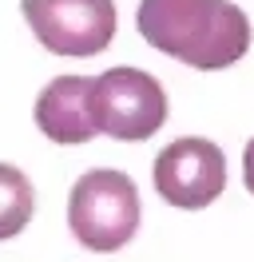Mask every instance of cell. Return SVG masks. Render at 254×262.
Masks as SVG:
<instances>
[{
    "label": "cell",
    "instance_id": "obj_2",
    "mask_svg": "<svg viewBox=\"0 0 254 262\" xmlns=\"http://www.w3.org/2000/svg\"><path fill=\"white\" fill-rule=\"evenodd\" d=\"M139 191L131 175L111 167H95L79 175L68 195V227L76 243L99 254H111L131 243L139 230Z\"/></svg>",
    "mask_w": 254,
    "mask_h": 262
},
{
    "label": "cell",
    "instance_id": "obj_3",
    "mask_svg": "<svg viewBox=\"0 0 254 262\" xmlns=\"http://www.w3.org/2000/svg\"><path fill=\"white\" fill-rule=\"evenodd\" d=\"M92 112L103 135L139 143L167 123V92L143 68H108L103 76H92Z\"/></svg>",
    "mask_w": 254,
    "mask_h": 262
},
{
    "label": "cell",
    "instance_id": "obj_5",
    "mask_svg": "<svg viewBox=\"0 0 254 262\" xmlns=\"http://www.w3.org/2000/svg\"><path fill=\"white\" fill-rule=\"evenodd\" d=\"M155 191L163 203H171L179 211H203L226 187V155L219 143L183 135L155 155Z\"/></svg>",
    "mask_w": 254,
    "mask_h": 262
},
{
    "label": "cell",
    "instance_id": "obj_4",
    "mask_svg": "<svg viewBox=\"0 0 254 262\" xmlns=\"http://www.w3.org/2000/svg\"><path fill=\"white\" fill-rule=\"evenodd\" d=\"M24 20L52 56H99L115 40V0H24Z\"/></svg>",
    "mask_w": 254,
    "mask_h": 262
},
{
    "label": "cell",
    "instance_id": "obj_8",
    "mask_svg": "<svg viewBox=\"0 0 254 262\" xmlns=\"http://www.w3.org/2000/svg\"><path fill=\"white\" fill-rule=\"evenodd\" d=\"M242 183H246V191L254 195V139L246 143V151H242Z\"/></svg>",
    "mask_w": 254,
    "mask_h": 262
},
{
    "label": "cell",
    "instance_id": "obj_7",
    "mask_svg": "<svg viewBox=\"0 0 254 262\" xmlns=\"http://www.w3.org/2000/svg\"><path fill=\"white\" fill-rule=\"evenodd\" d=\"M32 211H36V191L28 175L12 163H0V243L16 238L28 227Z\"/></svg>",
    "mask_w": 254,
    "mask_h": 262
},
{
    "label": "cell",
    "instance_id": "obj_6",
    "mask_svg": "<svg viewBox=\"0 0 254 262\" xmlns=\"http://www.w3.org/2000/svg\"><path fill=\"white\" fill-rule=\"evenodd\" d=\"M36 127L52 143L76 147L99 135L92 112V80L88 76H56L36 96Z\"/></svg>",
    "mask_w": 254,
    "mask_h": 262
},
{
    "label": "cell",
    "instance_id": "obj_1",
    "mask_svg": "<svg viewBox=\"0 0 254 262\" xmlns=\"http://www.w3.org/2000/svg\"><path fill=\"white\" fill-rule=\"evenodd\" d=\"M139 36L199 72L238 64L250 48V20L230 0H139Z\"/></svg>",
    "mask_w": 254,
    "mask_h": 262
}]
</instances>
